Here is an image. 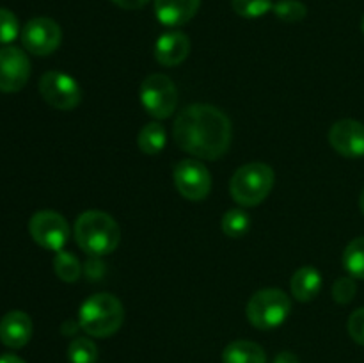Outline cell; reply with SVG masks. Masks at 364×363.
I'll return each instance as SVG.
<instances>
[{"label": "cell", "mask_w": 364, "mask_h": 363, "mask_svg": "<svg viewBox=\"0 0 364 363\" xmlns=\"http://www.w3.org/2000/svg\"><path fill=\"white\" fill-rule=\"evenodd\" d=\"M343 267L352 278L364 280V237L348 242L343 251Z\"/></svg>", "instance_id": "cell-20"}, {"label": "cell", "mask_w": 364, "mask_h": 363, "mask_svg": "<svg viewBox=\"0 0 364 363\" xmlns=\"http://www.w3.org/2000/svg\"><path fill=\"white\" fill-rule=\"evenodd\" d=\"M201 0H155V16L166 27H180L198 14Z\"/></svg>", "instance_id": "cell-15"}, {"label": "cell", "mask_w": 364, "mask_h": 363, "mask_svg": "<svg viewBox=\"0 0 364 363\" xmlns=\"http://www.w3.org/2000/svg\"><path fill=\"white\" fill-rule=\"evenodd\" d=\"M188 53H191V39L181 31L166 32L155 43V59L162 66H178L187 59Z\"/></svg>", "instance_id": "cell-14"}, {"label": "cell", "mask_w": 364, "mask_h": 363, "mask_svg": "<svg viewBox=\"0 0 364 363\" xmlns=\"http://www.w3.org/2000/svg\"><path fill=\"white\" fill-rule=\"evenodd\" d=\"M173 137L183 152L199 160H217L230 149L231 120L217 107L192 103L178 114Z\"/></svg>", "instance_id": "cell-1"}, {"label": "cell", "mask_w": 364, "mask_h": 363, "mask_svg": "<svg viewBox=\"0 0 364 363\" xmlns=\"http://www.w3.org/2000/svg\"><path fill=\"white\" fill-rule=\"evenodd\" d=\"M117 7L121 9H127V11H135V9H141L144 7L146 4H149V0H112Z\"/></svg>", "instance_id": "cell-28"}, {"label": "cell", "mask_w": 364, "mask_h": 363, "mask_svg": "<svg viewBox=\"0 0 364 363\" xmlns=\"http://www.w3.org/2000/svg\"><path fill=\"white\" fill-rule=\"evenodd\" d=\"M63 41V31L52 18H32L21 28V45L34 56H50L59 48Z\"/></svg>", "instance_id": "cell-10"}, {"label": "cell", "mask_w": 364, "mask_h": 363, "mask_svg": "<svg viewBox=\"0 0 364 363\" xmlns=\"http://www.w3.org/2000/svg\"><path fill=\"white\" fill-rule=\"evenodd\" d=\"M276 182L272 167L263 162H251L238 167L230 182V192L242 206H256L265 201Z\"/></svg>", "instance_id": "cell-4"}, {"label": "cell", "mask_w": 364, "mask_h": 363, "mask_svg": "<svg viewBox=\"0 0 364 363\" xmlns=\"http://www.w3.org/2000/svg\"><path fill=\"white\" fill-rule=\"evenodd\" d=\"M358 292V285H355V278L343 276L338 278L333 285V299L340 305H348L352 299L355 298Z\"/></svg>", "instance_id": "cell-26"}, {"label": "cell", "mask_w": 364, "mask_h": 363, "mask_svg": "<svg viewBox=\"0 0 364 363\" xmlns=\"http://www.w3.org/2000/svg\"><path fill=\"white\" fill-rule=\"evenodd\" d=\"M32 241L48 251H60L70 238V224L53 210H39L28 221Z\"/></svg>", "instance_id": "cell-7"}, {"label": "cell", "mask_w": 364, "mask_h": 363, "mask_svg": "<svg viewBox=\"0 0 364 363\" xmlns=\"http://www.w3.org/2000/svg\"><path fill=\"white\" fill-rule=\"evenodd\" d=\"M70 363H96L98 362V347L91 338L78 337L68 347Z\"/></svg>", "instance_id": "cell-22"}, {"label": "cell", "mask_w": 364, "mask_h": 363, "mask_svg": "<svg viewBox=\"0 0 364 363\" xmlns=\"http://www.w3.org/2000/svg\"><path fill=\"white\" fill-rule=\"evenodd\" d=\"M361 28H363V32H364V16H363V21H361Z\"/></svg>", "instance_id": "cell-32"}, {"label": "cell", "mask_w": 364, "mask_h": 363, "mask_svg": "<svg viewBox=\"0 0 364 363\" xmlns=\"http://www.w3.org/2000/svg\"><path fill=\"white\" fill-rule=\"evenodd\" d=\"M347 327H348V335H350L352 340H354L355 344L363 345L364 347V306L363 308L354 310V312L350 313Z\"/></svg>", "instance_id": "cell-27"}, {"label": "cell", "mask_w": 364, "mask_h": 363, "mask_svg": "<svg viewBox=\"0 0 364 363\" xmlns=\"http://www.w3.org/2000/svg\"><path fill=\"white\" fill-rule=\"evenodd\" d=\"M20 34V23L13 11L0 7V43L9 45Z\"/></svg>", "instance_id": "cell-25"}, {"label": "cell", "mask_w": 364, "mask_h": 363, "mask_svg": "<svg viewBox=\"0 0 364 363\" xmlns=\"http://www.w3.org/2000/svg\"><path fill=\"white\" fill-rule=\"evenodd\" d=\"M359 206H361V212L364 214V189H363L361 196H359Z\"/></svg>", "instance_id": "cell-31"}, {"label": "cell", "mask_w": 364, "mask_h": 363, "mask_svg": "<svg viewBox=\"0 0 364 363\" xmlns=\"http://www.w3.org/2000/svg\"><path fill=\"white\" fill-rule=\"evenodd\" d=\"M223 363H267V354L256 342L235 340L223 351Z\"/></svg>", "instance_id": "cell-17"}, {"label": "cell", "mask_w": 364, "mask_h": 363, "mask_svg": "<svg viewBox=\"0 0 364 363\" xmlns=\"http://www.w3.org/2000/svg\"><path fill=\"white\" fill-rule=\"evenodd\" d=\"M167 142V132L166 127L159 121H153L142 127V130L139 132L137 144L139 149L146 155H159L164 148H166Z\"/></svg>", "instance_id": "cell-18"}, {"label": "cell", "mask_w": 364, "mask_h": 363, "mask_svg": "<svg viewBox=\"0 0 364 363\" xmlns=\"http://www.w3.org/2000/svg\"><path fill=\"white\" fill-rule=\"evenodd\" d=\"M142 107L155 120L173 116L178 107V89L167 75L153 73L144 78L139 89Z\"/></svg>", "instance_id": "cell-6"}, {"label": "cell", "mask_w": 364, "mask_h": 363, "mask_svg": "<svg viewBox=\"0 0 364 363\" xmlns=\"http://www.w3.org/2000/svg\"><path fill=\"white\" fill-rule=\"evenodd\" d=\"M173 177L178 192L191 201H201L212 191V174L199 159L180 160Z\"/></svg>", "instance_id": "cell-9"}, {"label": "cell", "mask_w": 364, "mask_h": 363, "mask_svg": "<svg viewBox=\"0 0 364 363\" xmlns=\"http://www.w3.org/2000/svg\"><path fill=\"white\" fill-rule=\"evenodd\" d=\"M32 319L21 310H11L0 320V342L11 349H21L31 342Z\"/></svg>", "instance_id": "cell-13"}, {"label": "cell", "mask_w": 364, "mask_h": 363, "mask_svg": "<svg viewBox=\"0 0 364 363\" xmlns=\"http://www.w3.org/2000/svg\"><path fill=\"white\" fill-rule=\"evenodd\" d=\"M0 363H27V362H23V359H21L20 356L11 354V352H7V354L0 356Z\"/></svg>", "instance_id": "cell-30"}, {"label": "cell", "mask_w": 364, "mask_h": 363, "mask_svg": "<svg viewBox=\"0 0 364 363\" xmlns=\"http://www.w3.org/2000/svg\"><path fill=\"white\" fill-rule=\"evenodd\" d=\"M329 142L348 159L364 157V125L358 120H340L331 127Z\"/></svg>", "instance_id": "cell-12"}, {"label": "cell", "mask_w": 364, "mask_h": 363, "mask_svg": "<svg viewBox=\"0 0 364 363\" xmlns=\"http://www.w3.org/2000/svg\"><path fill=\"white\" fill-rule=\"evenodd\" d=\"M291 301L281 288H262L247 302V319L258 330H274L288 319Z\"/></svg>", "instance_id": "cell-5"}, {"label": "cell", "mask_w": 364, "mask_h": 363, "mask_svg": "<svg viewBox=\"0 0 364 363\" xmlns=\"http://www.w3.org/2000/svg\"><path fill=\"white\" fill-rule=\"evenodd\" d=\"M53 270H55L57 278L60 281H64V283H75L82 276V263L73 253L60 249L53 256Z\"/></svg>", "instance_id": "cell-19"}, {"label": "cell", "mask_w": 364, "mask_h": 363, "mask_svg": "<svg viewBox=\"0 0 364 363\" xmlns=\"http://www.w3.org/2000/svg\"><path fill=\"white\" fill-rule=\"evenodd\" d=\"M272 11L279 20L287 21V23L304 20L306 14H308V7L301 0H279V2L274 4Z\"/></svg>", "instance_id": "cell-23"}, {"label": "cell", "mask_w": 364, "mask_h": 363, "mask_svg": "<svg viewBox=\"0 0 364 363\" xmlns=\"http://www.w3.org/2000/svg\"><path fill=\"white\" fill-rule=\"evenodd\" d=\"M124 322L123 302L112 294H95L85 299L78 312V326L95 338L112 337Z\"/></svg>", "instance_id": "cell-3"}, {"label": "cell", "mask_w": 364, "mask_h": 363, "mask_svg": "<svg viewBox=\"0 0 364 363\" xmlns=\"http://www.w3.org/2000/svg\"><path fill=\"white\" fill-rule=\"evenodd\" d=\"M75 241L89 256H105L117 249L121 230L117 221L102 210H87L75 221Z\"/></svg>", "instance_id": "cell-2"}, {"label": "cell", "mask_w": 364, "mask_h": 363, "mask_svg": "<svg viewBox=\"0 0 364 363\" xmlns=\"http://www.w3.org/2000/svg\"><path fill=\"white\" fill-rule=\"evenodd\" d=\"M31 77V60L16 46L0 48V91L16 93L27 85Z\"/></svg>", "instance_id": "cell-11"}, {"label": "cell", "mask_w": 364, "mask_h": 363, "mask_svg": "<svg viewBox=\"0 0 364 363\" xmlns=\"http://www.w3.org/2000/svg\"><path fill=\"white\" fill-rule=\"evenodd\" d=\"M223 231L230 238H240L251 228V217L245 210L231 209L223 216Z\"/></svg>", "instance_id": "cell-21"}, {"label": "cell", "mask_w": 364, "mask_h": 363, "mask_svg": "<svg viewBox=\"0 0 364 363\" xmlns=\"http://www.w3.org/2000/svg\"><path fill=\"white\" fill-rule=\"evenodd\" d=\"M39 93L50 107L59 110H71L82 102L80 84L63 71H46L39 80Z\"/></svg>", "instance_id": "cell-8"}, {"label": "cell", "mask_w": 364, "mask_h": 363, "mask_svg": "<svg viewBox=\"0 0 364 363\" xmlns=\"http://www.w3.org/2000/svg\"><path fill=\"white\" fill-rule=\"evenodd\" d=\"M233 11L242 18H259L272 11V0H231Z\"/></svg>", "instance_id": "cell-24"}, {"label": "cell", "mask_w": 364, "mask_h": 363, "mask_svg": "<svg viewBox=\"0 0 364 363\" xmlns=\"http://www.w3.org/2000/svg\"><path fill=\"white\" fill-rule=\"evenodd\" d=\"M274 363H299V358L290 351H283L276 356Z\"/></svg>", "instance_id": "cell-29"}, {"label": "cell", "mask_w": 364, "mask_h": 363, "mask_svg": "<svg viewBox=\"0 0 364 363\" xmlns=\"http://www.w3.org/2000/svg\"><path fill=\"white\" fill-rule=\"evenodd\" d=\"M290 287L291 295L297 301H313L320 294V290H322V274L313 265H304L291 276Z\"/></svg>", "instance_id": "cell-16"}]
</instances>
